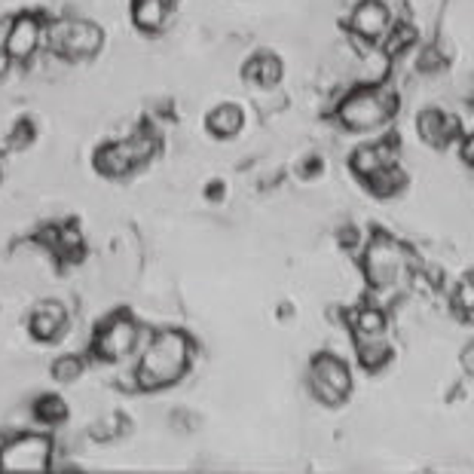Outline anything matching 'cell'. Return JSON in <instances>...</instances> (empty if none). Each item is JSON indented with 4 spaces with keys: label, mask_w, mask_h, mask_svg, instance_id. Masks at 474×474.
I'll list each match as a JSON object with an SVG mask.
<instances>
[{
    "label": "cell",
    "mask_w": 474,
    "mask_h": 474,
    "mask_svg": "<svg viewBox=\"0 0 474 474\" xmlns=\"http://www.w3.org/2000/svg\"><path fill=\"white\" fill-rule=\"evenodd\" d=\"M6 144H10V151H25L28 144H35V123H31L28 116H22V120L13 126Z\"/></svg>",
    "instance_id": "cell-22"
},
{
    "label": "cell",
    "mask_w": 474,
    "mask_h": 474,
    "mask_svg": "<svg viewBox=\"0 0 474 474\" xmlns=\"http://www.w3.org/2000/svg\"><path fill=\"white\" fill-rule=\"evenodd\" d=\"M352 328H355V337H382L386 334V315L373 306H361L355 310L352 315Z\"/></svg>",
    "instance_id": "cell-20"
},
{
    "label": "cell",
    "mask_w": 474,
    "mask_h": 474,
    "mask_svg": "<svg viewBox=\"0 0 474 474\" xmlns=\"http://www.w3.org/2000/svg\"><path fill=\"white\" fill-rule=\"evenodd\" d=\"M310 386H312V395L319 398L321 404L337 407L346 401L349 392H352V373H349L343 359H337V355H331V352H321V355H315L310 364Z\"/></svg>",
    "instance_id": "cell-7"
},
{
    "label": "cell",
    "mask_w": 474,
    "mask_h": 474,
    "mask_svg": "<svg viewBox=\"0 0 474 474\" xmlns=\"http://www.w3.org/2000/svg\"><path fill=\"white\" fill-rule=\"evenodd\" d=\"M417 129L426 144L431 147H447L450 141L459 135V123L453 116H447L444 111H422L417 120Z\"/></svg>",
    "instance_id": "cell-12"
},
{
    "label": "cell",
    "mask_w": 474,
    "mask_h": 474,
    "mask_svg": "<svg viewBox=\"0 0 474 474\" xmlns=\"http://www.w3.org/2000/svg\"><path fill=\"white\" fill-rule=\"evenodd\" d=\"M352 31L364 40H380L392 28V15H389V6L382 0H361L359 6L352 10Z\"/></svg>",
    "instance_id": "cell-10"
},
{
    "label": "cell",
    "mask_w": 474,
    "mask_h": 474,
    "mask_svg": "<svg viewBox=\"0 0 474 474\" xmlns=\"http://www.w3.org/2000/svg\"><path fill=\"white\" fill-rule=\"evenodd\" d=\"M165 15H169V0H132V22L144 35L163 31Z\"/></svg>",
    "instance_id": "cell-15"
},
{
    "label": "cell",
    "mask_w": 474,
    "mask_h": 474,
    "mask_svg": "<svg viewBox=\"0 0 474 474\" xmlns=\"http://www.w3.org/2000/svg\"><path fill=\"white\" fill-rule=\"evenodd\" d=\"M456 310L474 319V272H469V276L459 281V288H456Z\"/></svg>",
    "instance_id": "cell-23"
},
{
    "label": "cell",
    "mask_w": 474,
    "mask_h": 474,
    "mask_svg": "<svg viewBox=\"0 0 474 474\" xmlns=\"http://www.w3.org/2000/svg\"><path fill=\"white\" fill-rule=\"evenodd\" d=\"M102 46H104V35L95 22L64 19L49 28V49H55V55L68 58V62L93 58V55H98Z\"/></svg>",
    "instance_id": "cell-5"
},
{
    "label": "cell",
    "mask_w": 474,
    "mask_h": 474,
    "mask_svg": "<svg viewBox=\"0 0 474 474\" xmlns=\"http://www.w3.org/2000/svg\"><path fill=\"white\" fill-rule=\"evenodd\" d=\"M459 359H462V368H465V370H469V373H471V377H474V340H471V343H469V346H465V349H462V355H459Z\"/></svg>",
    "instance_id": "cell-24"
},
{
    "label": "cell",
    "mask_w": 474,
    "mask_h": 474,
    "mask_svg": "<svg viewBox=\"0 0 474 474\" xmlns=\"http://www.w3.org/2000/svg\"><path fill=\"white\" fill-rule=\"evenodd\" d=\"M6 68H10V53L0 49V74H6Z\"/></svg>",
    "instance_id": "cell-26"
},
{
    "label": "cell",
    "mask_w": 474,
    "mask_h": 474,
    "mask_svg": "<svg viewBox=\"0 0 474 474\" xmlns=\"http://www.w3.org/2000/svg\"><path fill=\"white\" fill-rule=\"evenodd\" d=\"M368 187H370V193H377V196H395L407 187V174L398 169V165H389V169L370 174Z\"/></svg>",
    "instance_id": "cell-19"
},
{
    "label": "cell",
    "mask_w": 474,
    "mask_h": 474,
    "mask_svg": "<svg viewBox=\"0 0 474 474\" xmlns=\"http://www.w3.org/2000/svg\"><path fill=\"white\" fill-rule=\"evenodd\" d=\"M156 153V138L151 132H135L126 141H111V144L98 147L95 153V169L104 178H123V174L135 172Z\"/></svg>",
    "instance_id": "cell-3"
},
{
    "label": "cell",
    "mask_w": 474,
    "mask_h": 474,
    "mask_svg": "<svg viewBox=\"0 0 474 474\" xmlns=\"http://www.w3.org/2000/svg\"><path fill=\"white\" fill-rule=\"evenodd\" d=\"M53 465V440L46 435H19L0 447V471L44 474Z\"/></svg>",
    "instance_id": "cell-6"
},
{
    "label": "cell",
    "mask_w": 474,
    "mask_h": 474,
    "mask_svg": "<svg viewBox=\"0 0 474 474\" xmlns=\"http://www.w3.org/2000/svg\"><path fill=\"white\" fill-rule=\"evenodd\" d=\"M462 160L469 165H474V135L462 141Z\"/></svg>",
    "instance_id": "cell-25"
},
{
    "label": "cell",
    "mask_w": 474,
    "mask_h": 474,
    "mask_svg": "<svg viewBox=\"0 0 474 474\" xmlns=\"http://www.w3.org/2000/svg\"><path fill=\"white\" fill-rule=\"evenodd\" d=\"M398 102L380 86H361L349 93L337 107V123L349 132H373L395 116Z\"/></svg>",
    "instance_id": "cell-2"
},
{
    "label": "cell",
    "mask_w": 474,
    "mask_h": 474,
    "mask_svg": "<svg viewBox=\"0 0 474 474\" xmlns=\"http://www.w3.org/2000/svg\"><path fill=\"white\" fill-rule=\"evenodd\" d=\"M205 123H209L212 135L232 138V135H239V132H242L245 114H242V107H236V104H218L209 116H205Z\"/></svg>",
    "instance_id": "cell-16"
},
{
    "label": "cell",
    "mask_w": 474,
    "mask_h": 474,
    "mask_svg": "<svg viewBox=\"0 0 474 474\" xmlns=\"http://www.w3.org/2000/svg\"><path fill=\"white\" fill-rule=\"evenodd\" d=\"M31 413H35V420L44 422V426H62V422L68 420V404L58 395H40L35 407H31Z\"/></svg>",
    "instance_id": "cell-18"
},
{
    "label": "cell",
    "mask_w": 474,
    "mask_h": 474,
    "mask_svg": "<svg viewBox=\"0 0 474 474\" xmlns=\"http://www.w3.org/2000/svg\"><path fill=\"white\" fill-rule=\"evenodd\" d=\"M64 328H68V312H64V306L55 303V301L37 303L35 312H31V319H28L31 337L40 340V343H53V340L64 334Z\"/></svg>",
    "instance_id": "cell-11"
},
{
    "label": "cell",
    "mask_w": 474,
    "mask_h": 474,
    "mask_svg": "<svg viewBox=\"0 0 474 474\" xmlns=\"http://www.w3.org/2000/svg\"><path fill=\"white\" fill-rule=\"evenodd\" d=\"M138 334H141V328L129 312L111 315V319H107L102 328L95 331V340H93L95 359H102L107 364H116V361L129 359V355L135 352V346H138Z\"/></svg>",
    "instance_id": "cell-8"
},
{
    "label": "cell",
    "mask_w": 474,
    "mask_h": 474,
    "mask_svg": "<svg viewBox=\"0 0 474 474\" xmlns=\"http://www.w3.org/2000/svg\"><path fill=\"white\" fill-rule=\"evenodd\" d=\"M245 80L254 83V86L261 89H272L276 83L281 80V74H285V68H281V62L272 53H257L245 62Z\"/></svg>",
    "instance_id": "cell-14"
},
{
    "label": "cell",
    "mask_w": 474,
    "mask_h": 474,
    "mask_svg": "<svg viewBox=\"0 0 474 474\" xmlns=\"http://www.w3.org/2000/svg\"><path fill=\"white\" fill-rule=\"evenodd\" d=\"M349 165H352V172L359 174V178L368 181L370 174H377L382 169H389V165H395V147H389V144H364V147H359V151L352 153Z\"/></svg>",
    "instance_id": "cell-13"
},
{
    "label": "cell",
    "mask_w": 474,
    "mask_h": 474,
    "mask_svg": "<svg viewBox=\"0 0 474 474\" xmlns=\"http://www.w3.org/2000/svg\"><path fill=\"white\" fill-rule=\"evenodd\" d=\"M361 266H364L368 285L377 291H386L392 288L404 272V248L398 245L392 236H386V232H377V236L364 245Z\"/></svg>",
    "instance_id": "cell-4"
},
{
    "label": "cell",
    "mask_w": 474,
    "mask_h": 474,
    "mask_svg": "<svg viewBox=\"0 0 474 474\" xmlns=\"http://www.w3.org/2000/svg\"><path fill=\"white\" fill-rule=\"evenodd\" d=\"M40 37H44V25H40L37 15H31V13L13 15L4 49L10 53V58H15V62H28V58L37 53Z\"/></svg>",
    "instance_id": "cell-9"
},
{
    "label": "cell",
    "mask_w": 474,
    "mask_h": 474,
    "mask_svg": "<svg viewBox=\"0 0 474 474\" xmlns=\"http://www.w3.org/2000/svg\"><path fill=\"white\" fill-rule=\"evenodd\" d=\"M389 355H392V349H389V343L382 337H359V361L368 370L386 368Z\"/></svg>",
    "instance_id": "cell-17"
},
{
    "label": "cell",
    "mask_w": 474,
    "mask_h": 474,
    "mask_svg": "<svg viewBox=\"0 0 474 474\" xmlns=\"http://www.w3.org/2000/svg\"><path fill=\"white\" fill-rule=\"evenodd\" d=\"M49 373H53L55 382H74V380H80L83 361L77 359V355H62V359L53 361V368H49Z\"/></svg>",
    "instance_id": "cell-21"
},
{
    "label": "cell",
    "mask_w": 474,
    "mask_h": 474,
    "mask_svg": "<svg viewBox=\"0 0 474 474\" xmlns=\"http://www.w3.org/2000/svg\"><path fill=\"white\" fill-rule=\"evenodd\" d=\"M193 359V343L181 331H160L141 352L135 368V386L141 392H160V389L174 386L190 368Z\"/></svg>",
    "instance_id": "cell-1"
}]
</instances>
